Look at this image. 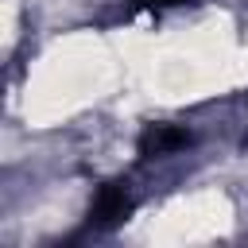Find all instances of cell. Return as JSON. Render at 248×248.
Here are the masks:
<instances>
[{"mask_svg":"<svg viewBox=\"0 0 248 248\" xmlns=\"http://www.w3.org/2000/svg\"><path fill=\"white\" fill-rule=\"evenodd\" d=\"M190 143V136L182 132V128H151L147 136H143V151L151 155H163V151H174V147H186Z\"/></svg>","mask_w":248,"mask_h":248,"instance_id":"7a4b0ae2","label":"cell"},{"mask_svg":"<svg viewBox=\"0 0 248 248\" xmlns=\"http://www.w3.org/2000/svg\"><path fill=\"white\" fill-rule=\"evenodd\" d=\"M140 4H147V8H167V4H182V0H140Z\"/></svg>","mask_w":248,"mask_h":248,"instance_id":"3957f363","label":"cell"},{"mask_svg":"<svg viewBox=\"0 0 248 248\" xmlns=\"http://www.w3.org/2000/svg\"><path fill=\"white\" fill-rule=\"evenodd\" d=\"M128 209H132L128 190H124L120 182H112V186H101V194H97V202H93V221H97V225H116Z\"/></svg>","mask_w":248,"mask_h":248,"instance_id":"6da1fadb","label":"cell"}]
</instances>
